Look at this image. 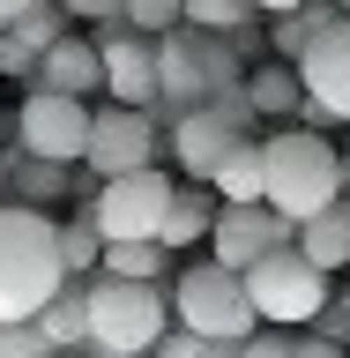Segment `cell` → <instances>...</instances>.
Returning a JSON list of instances; mask_svg holds the SVG:
<instances>
[{"mask_svg": "<svg viewBox=\"0 0 350 358\" xmlns=\"http://www.w3.org/2000/svg\"><path fill=\"white\" fill-rule=\"evenodd\" d=\"M38 83L45 90H67V97H89V90H105V67H97V38H52L38 52Z\"/></svg>", "mask_w": 350, "mask_h": 358, "instance_id": "13", "label": "cell"}, {"mask_svg": "<svg viewBox=\"0 0 350 358\" xmlns=\"http://www.w3.org/2000/svg\"><path fill=\"white\" fill-rule=\"evenodd\" d=\"M22 8H30V0H0V30H8V22H15Z\"/></svg>", "mask_w": 350, "mask_h": 358, "instance_id": "30", "label": "cell"}, {"mask_svg": "<svg viewBox=\"0 0 350 358\" xmlns=\"http://www.w3.org/2000/svg\"><path fill=\"white\" fill-rule=\"evenodd\" d=\"M52 239H60V268H67V276H89L97 254H105V231L89 224V209H75L67 224H52Z\"/></svg>", "mask_w": 350, "mask_h": 358, "instance_id": "19", "label": "cell"}, {"mask_svg": "<svg viewBox=\"0 0 350 358\" xmlns=\"http://www.w3.org/2000/svg\"><path fill=\"white\" fill-rule=\"evenodd\" d=\"M254 8H261V15H284V8H298V0H254Z\"/></svg>", "mask_w": 350, "mask_h": 358, "instance_id": "31", "label": "cell"}, {"mask_svg": "<svg viewBox=\"0 0 350 358\" xmlns=\"http://www.w3.org/2000/svg\"><path fill=\"white\" fill-rule=\"evenodd\" d=\"M82 313H89V351L97 358H150V343L172 329V291L156 276H82Z\"/></svg>", "mask_w": 350, "mask_h": 358, "instance_id": "1", "label": "cell"}, {"mask_svg": "<svg viewBox=\"0 0 350 358\" xmlns=\"http://www.w3.org/2000/svg\"><path fill=\"white\" fill-rule=\"evenodd\" d=\"M179 15H187V0H127V8H119V22L150 30V38H164V30H172Z\"/></svg>", "mask_w": 350, "mask_h": 358, "instance_id": "23", "label": "cell"}, {"mask_svg": "<svg viewBox=\"0 0 350 358\" xmlns=\"http://www.w3.org/2000/svg\"><path fill=\"white\" fill-rule=\"evenodd\" d=\"M164 291H172V321H187V329L209 336V343H246V336L261 329V313L246 299V276L224 268L217 254H209V262H187L179 276H164Z\"/></svg>", "mask_w": 350, "mask_h": 358, "instance_id": "5", "label": "cell"}, {"mask_svg": "<svg viewBox=\"0 0 350 358\" xmlns=\"http://www.w3.org/2000/svg\"><path fill=\"white\" fill-rule=\"evenodd\" d=\"M298 83H306V97H321L350 127V8H328L313 22L306 52H298Z\"/></svg>", "mask_w": 350, "mask_h": 358, "instance_id": "11", "label": "cell"}, {"mask_svg": "<svg viewBox=\"0 0 350 358\" xmlns=\"http://www.w3.org/2000/svg\"><path fill=\"white\" fill-rule=\"evenodd\" d=\"M67 172H75V164H52V157H22V201L67 194Z\"/></svg>", "mask_w": 350, "mask_h": 358, "instance_id": "22", "label": "cell"}, {"mask_svg": "<svg viewBox=\"0 0 350 358\" xmlns=\"http://www.w3.org/2000/svg\"><path fill=\"white\" fill-rule=\"evenodd\" d=\"M343 194H350V142H343Z\"/></svg>", "mask_w": 350, "mask_h": 358, "instance_id": "34", "label": "cell"}, {"mask_svg": "<svg viewBox=\"0 0 350 358\" xmlns=\"http://www.w3.org/2000/svg\"><path fill=\"white\" fill-rule=\"evenodd\" d=\"M291 239H298V224L276 201H217V224H209V254L224 268H246V262H261L268 246H291Z\"/></svg>", "mask_w": 350, "mask_h": 358, "instance_id": "10", "label": "cell"}, {"mask_svg": "<svg viewBox=\"0 0 350 358\" xmlns=\"http://www.w3.org/2000/svg\"><path fill=\"white\" fill-rule=\"evenodd\" d=\"M335 8H350V0H335Z\"/></svg>", "mask_w": 350, "mask_h": 358, "instance_id": "36", "label": "cell"}, {"mask_svg": "<svg viewBox=\"0 0 350 358\" xmlns=\"http://www.w3.org/2000/svg\"><path fill=\"white\" fill-rule=\"evenodd\" d=\"M291 343H298V329H276V321H261V329L239 343V358H291Z\"/></svg>", "mask_w": 350, "mask_h": 358, "instance_id": "25", "label": "cell"}, {"mask_svg": "<svg viewBox=\"0 0 350 358\" xmlns=\"http://www.w3.org/2000/svg\"><path fill=\"white\" fill-rule=\"evenodd\" d=\"M8 30H15V38L30 45V52H45L52 38H67V8H60V0H30V8H22V15L8 22Z\"/></svg>", "mask_w": 350, "mask_h": 358, "instance_id": "21", "label": "cell"}, {"mask_svg": "<svg viewBox=\"0 0 350 358\" xmlns=\"http://www.w3.org/2000/svg\"><path fill=\"white\" fill-rule=\"evenodd\" d=\"M261 201H276L291 224L313 217L321 201L343 194V142H328L321 127H298V120H284L276 134H261Z\"/></svg>", "mask_w": 350, "mask_h": 358, "instance_id": "2", "label": "cell"}, {"mask_svg": "<svg viewBox=\"0 0 350 358\" xmlns=\"http://www.w3.org/2000/svg\"><path fill=\"white\" fill-rule=\"evenodd\" d=\"M201 358H239V343H209V351H201Z\"/></svg>", "mask_w": 350, "mask_h": 358, "instance_id": "32", "label": "cell"}, {"mask_svg": "<svg viewBox=\"0 0 350 358\" xmlns=\"http://www.w3.org/2000/svg\"><path fill=\"white\" fill-rule=\"evenodd\" d=\"M179 179L164 172V164H134V172H112L89 187V224L105 231V239H156V224H164V209H172Z\"/></svg>", "mask_w": 350, "mask_h": 358, "instance_id": "7", "label": "cell"}, {"mask_svg": "<svg viewBox=\"0 0 350 358\" xmlns=\"http://www.w3.org/2000/svg\"><path fill=\"white\" fill-rule=\"evenodd\" d=\"M261 179H268V164H261V134H239V142L217 157L209 187H217V201H261Z\"/></svg>", "mask_w": 350, "mask_h": 358, "instance_id": "17", "label": "cell"}, {"mask_svg": "<svg viewBox=\"0 0 350 358\" xmlns=\"http://www.w3.org/2000/svg\"><path fill=\"white\" fill-rule=\"evenodd\" d=\"M201 351H209V336H194L187 321H172V329L150 343V358H201Z\"/></svg>", "mask_w": 350, "mask_h": 358, "instance_id": "26", "label": "cell"}, {"mask_svg": "<svg viewBox=\"0 0 350 358\" xmlns=\"http://www.w3.org/2000/svg\"><path fill=\"white\" fill-rule=\"evenodd\" d=\"M246 299H254V313L261 321H276V329H306V321H321V306H328V268L306 262L298 246H268L261 262H246Z\"/></svg>", "mask_w": 350, "mask_h": 358, "instance_id": "6", "label": "cell"}, {"mask_svg": "<svg viewBox=\"0 0 350 358\" xmlns=\"http://www.w3.org/2000/svg\"><path fill=\"white\" fill-rule=\"evenodd\" d=\"M60 284H67V268H60L52 217L30 209V201H8L0 209V321H38V306Z\"/></svg>", "mask_w": 350, "mask_h": 358, "instance_id": "3", "label": "cell"}, {"mask_svg": "<svg viewBox=\"0 0 350 358\" xmlns=\"http://www.w3.org/2000/svg\"><path fill=\"white\" fill-rule=\"evenodd\" d=\"M254 0H187V22H201V30H224V38H246L254 30Z\"/></svg>", "mask_w": 350, "mask_h": 358, "instance_id": "20", "label": "cell"}, {"mask_svg": "<svg viewBox=\"0 0 350 358\" xmlns=\"http://www.w3.org/2000/svg\"><path fill=\"white\" fill-rule=\"evenodd\" d=\"M15 150L22 157H52V164H82L89 150V97H67V90H30L15 112Z\"/></svg>", "mask_w": 350, "mask_h": 358, "instance_id": "9", "label": "cell"}, {"mask_svg": "<svg viewBox=\"0 0 350 358\" xmlns=\"http://www.w3.org/2000/svg\"><path fill=\"white\" fill-rule=\"evenodd\" d=\"M246 97H254L261 120H298V97H306L298 60H261V67H246Z\"/></svg>", "mask_w": 350, "mask_h": 358, "instance_id": "16", "label": "cell"}, {"mask_svg": "<svg viewBox=\"0 0 350 358\" xmlns=\"http://www.w3.org/2000/svg\"><path fill=\"white\" fill-rule=\"evenodd\" d=\"M298 254L306 262H321L335 276V268H350V194H335V201H321L313 217H298Z\"/></svg>", "mask_w": 350, "mask_h": 358, "instance_id": "14", "label": "cell"}, {"mask_svg": "<svg viewBox=\"0 0 350 358\" xmlns=\"http://www.w3.org/2000/svg\"><path fill=\"white\" fill-rule=\"evenodd\" d=\"M209 224H217V187H179L172 209H164V224H156V239H164V254H187L194 239H209Z\"/></svg>", "mask_w": 350, "mask_h": 358, "instance_id": "15", "label": "cell"}, {"mask_svg": "<svg viewBox=\"0 0 350 358\" xmlns=\"http://www.w3.org/2000/svg\"><path fill=\"white\" fill-rule=\"evenodd\" d=\"M291 358H350V351L335 343V336H321V329H313V336H298V343H291Z\"/></svg>", "mask_w": 350, "mask_h": 358, "instance_id": "29", "label": "cell"}, {"mask_svg": "<svg viewBox=\"0 0 350 358\" xmlns=\"http://www.w3.org/2000/svg\"><path fill=\"white\" fill-rule=\"evenodd\" d=\"M52 358H97V351H89V343H75V351H52Z\"/></svg>", "mask_w": 350, "mask_h": 358, "instance_id": "33", "label": "cell"}, {"mask_svg": "<svg viewBox=\"0 0 350 358\" xmlns=\"http://www.w3.org/2000/svg\"><path fill=\"white\" fill-rule=\"evenodd\" d=\"M164 157V127H156V105H89V150H82V172L89 179H112V172H134V164H156Z\"/></svg>", "mask_w": 350, "mask_h": 358, "instance_id": "8", "label": "cell"}, {"mask_svg": "<svg viewBox=\"0 0 350 358\" xmlns=\"http://www.w3.org/2000/svg\"><path fill=\"white\" fill-rule=\"evenodd\" d=\"M239 38H224V30H201V22L179 15L164 38H156V105L164 120L187 105H209L224 83H239Z\"/></svg>", "mask_w": 350, "mask_h": 358, "instance_id": "4", "label": "cell"}, {"mask_svg": "<svg viewBox=\"0 0 350 358\" xmlns=\"http://www.w3.org/2000/svg\"><path fill=\"white\" fill-rule=\"evenodd\" d=\"M179 254H164V239H105V254H97V268H112V276H172Z\"/></svg>", "mask_w": 350, "mask_h": 358, "instance_id": "18", "label": "cell"}, {"mask_svg": "<svg viewBox=\"0 0 350 358\" xmlns=\"http://www.w3.org/2000/svg\"><path fill=\"white\" fill-rule=\"evenodd\" d=\"M0 75H15V83H38V52H30L15 30H0Z\"/></svg>", "mask_w": 350, "mask_h": 358, "instance_id": "27", "label": "cell"}, {"mask_svg": "<svg viewBox=\"0 0 350 358\" xmlns=\"http://www.w3.org/2000/svg\"><path fill=\"white\" fill-rule=\"evenodd\" d=\"M335 306H343V313H350V284H343V299H335Z\"/></svg>", "mask_w": 350, "mask_h": 358, "instance_id": "35", "label": "cell"}, {"mask_svg": "<svg viewBox=\"0 0 350 358\" xmlns=\"http://www.w3.org/2000/svg\"><path fill=\"white\" fill-rule=\"evenodd\" d=\"M0 358H52L38 321H0Z\"/></svg>", "mask_w": 350, "mask_h": 358, "instance_id": "24", "label": "cell"}, {"mask_svg": "<svg viewBox=\"0 0 350 358\" xmlns=\"http://www.w3.org/2000/svg\"><path fill=\"white\" fill-rule=\"evenodd\" d=\"M97 67H105V97L119 105H156V38L134 22H97Z\"/></svg>", "mask_w": 350, "mask_h": 358, "instance_id": "12", "label": "cell"}, {"mask_svg": "<svg viewBox=\"0 0 350 358\" xmlns=\"http://www.w3.org/2000/svg\"><path fill=\"white\" fill-rule=\"evenodd\" d=\"M60 8H67V22H119L127 0H60Z\"/></svg>", "mask_w": 350, "mask_h": 358, "instance_id": "28", "label": "cell"}]
</instances>
